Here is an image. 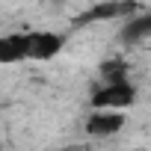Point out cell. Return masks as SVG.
I'll use <instances>...</instances> for the list:
<instances>
[{
	"label": "cell",
	"mask_w": 151,
	"mask_h": 151,
	"mask_svg": "<svg viewBox=\"0 0 151 151\" xmlns=\"http://www.w3.org/2000/svg\"><path fill=\"white\" fill-rule=\"evenodd\" d=\"M136 101V86L130 80H122V83H104L101 89L92 92V107L95 110H127L130 104Z\"/></svg>",
	"instance_id": "1"
},
{
	"label": "cell",
	"mask_w": 151,
	"mask_h": 151,
	"mask_svg": "<svg viewBox=\"0 0 151 151\" xmlns=\"http://www.w3.org/2000/svg\"><path fill=\"white\" fill-rule=\"evenodd\" d=\"M139 12H145L139 3H127V0H113V3H98L92 9H86L77 24H92V21H122V18H136Z\"/></svg>",
	"instance_id": "2"
},
{
	"label": "cell",
	"mask_w": 151,
	"mask_h": 151,
	"mask_svg": "<svg viewBox=\"0 0 151 151\" xmlns=\"http://www.w3.org/2000/svg\"><path fill=\"white\" fill-rule=\"evenodd\" d=\"M124 127V116L116 110H95L86 119V133L89 136H113Z\"/></svg>",
	"instance_id": "3"
},
{
	"label": "cell",
	"mask_w": 151,
	"mask_h": 151,
	"mask_svg": "<svg viewBox=\"0 0 151 151\" xmlns=\"http://www.w3.org/2000/svg\"><path fill=\"white\" fill-rule=\"evenodd\" d=\"M65 39L59 33H50V30H36L30 33V59H50L62 50Z\"/></svg>",
	"instance_id": "4"
},
{
	"label": "cell",
	"mask_w": 151,
	"mask_h": 151,
	"mask_svg": "<svg viewBox=\"0 0 151 151\" xmlns=\"http://www.w3.org/2000/svg\"><path fill=\"white\" fill-rule=\"evenodd\" d=\"M18 59H30V33H9L0 39V62L12 65Z\"/></svg>",
	"instance_id": "5"
},
{
	"label": "cell",
	"mask_w": 151,
	"mask_h": 151,
	"mask_svg": "<svg viewBox=\"0 0 151 151\" xmlns=\"http://www.w3.org/2000/svg\"><path fill=\"white\" fill-rule=\"evenodd\" d=\"M119 39H122L124 45H142L145 39H151V12H139L136 18L124 21Z\"/></svg>",
	"instance_id": "6"
},
{
	"label": "cell",
	"mask_w": 151,
	"mask_h": 151,
	"mask_svg": "<svg viewBox=\"0 0 151 151\" xmlns=\"http://www.w3.org/2000/svg\"><path fill=\"white\" fill-rule=\"evenodd\" d=\"M101 77H104V83H122V80H127V62L124 59L104 62L101 65Z\"/></svg>",
	"instance_id": "7"
}]
</instances>
